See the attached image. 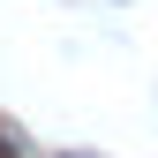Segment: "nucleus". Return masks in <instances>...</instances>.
I'll return each instance as SVG.
<instances>
[{
	"mask_svg": "<svg viewBox=\"0 0 158 158\" xmlns=\"http://www.w3.org/2000/svg\"><path fill=\"white\" fill-rule=\"evenodd\" d=\"M60 158H98V151H60Z\"/></svg>",
	"mask_w": 158,
	"mask_h": 158,
	"instance_id": "f03ea898",
	"label": "nucleus"
},
{
	"mask_svg": "<svg viewBox=\"0 0 158 158\" xmlns=\"http://www.w3.org/2000/svg\"><path fill=\"white\" fill-rule=\"evenodd\" d=\"M0 158H38V143H30L15 121H0Z\"/></svg>",
	"mask_w": 158,
	"mask_h": 158,
	"instance_id": "f257e3e1",
	"label": "nucleus"
}]
</instances>
